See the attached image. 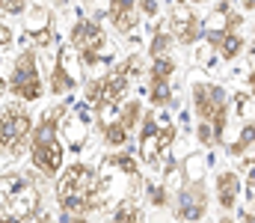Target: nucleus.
<instances>
[{"label":"nucleus","mask_w":255,"mask_h":223,"mask_svg":"<svg viewBox=\"0 0 255 223\" xmlns=\"http://www.w3.org/2000/svg\"><path fill=\"white\" fill-rule=\"evenodd\" d=\"M238 223H255V212H241Z\"/></svg>","instance_id":"27"},{"label":"nucleus","mask_w":255,"mask_h":223,"mask_svg":"<svg viewBox=\"0 0 255 223\" xmlns=\"http://www.w3.org/2000/svg\"><path fill=\"white\" fill-rule=\"evenodd\" d=\"M178 72V60L175 51H160V54H148V83H172V77Z\"/></svg>","instance_id":"15"},{"label":"nucleus","mask_w":255,"mask_h":223,"mask_svg":"<svg viewBox=\"0 0 255 223\" xmlns=\"http://www.w3.org/2000/svg\"><path fill=\"white\" fill-rule=\"evenodd\" d=\"M142 113H145V107H142V101H128V104H122L119 110H116V122L125 128L128 134L133 131V128H139V122H142Z\"/></svg>","instance_id":"20"},{"label":"nucleus","mask_w":255,"mask_h":223,"mask_svg":"<svg viewBox=\"0 0 255 223\" xmlns=\"http://www.w3.org/2000/svg\"><path fill=\"white\" fill-rule=\"evenodd\" d=\"M107 223H145V215H142V209H139V203H136L133 197H125V200L113 209V215H110Z\"/></svg>","instance_id":"19"},{"label":"nucleus","mask_w":255,"mask_h":223,"mask_svg":"<svg viewBox=\"0 0 255 223\" xmlns=\"http://www.w3.org/2000/svg\"><path fill=\"white\" fill-rule=\"evenodd\" d=\"M27 27H30V33L36 36V33H42V30H51V9H45V6H39V3H33L27 12Z\"/></svg>","instance_id":"21"},{"label":"nucleus","mask_w":255,"mask_h":223,"mask_svg":"<svg viewBox=\"0 0 255 223\" xmlns=\"http://www.w3.org/2000/svg\"><path fill=\"white\" fill-rule=\"evenodd\" d=\"M178 137V128L172 119H157L154 110H145L142 113V122H139V164L157 170V173H166L172 170V143Z\"/></svg>","instance_id":"5"},{"label":"nucleus","mask_w":255,"mask_h":223,"mask_svg":"<svg viewBox=\"0 0 255 223\" xmlns=\"http://www.w3.org/2000/svg\"><path fill=\"white\" fill-rule=\"evenodd\" d=\"M247 60H250V72H247V86H250V95L255 98V42H253V48H247Z\"/></svg>","instance_id":"24"},{"label":"nucleus","mask_w":255,"mask_h":223,"mask_svg":"<svg viewBox=\"0 0 255 223\" xmlns=\"http://www.w3.org/2000/svg\"><path fill=\"white\" fill-rule=\"evenodd\" d=\"M145 72L148 69H145L142 57L130 54L125 60H119L116 66H110L104 74H98V77L83 83V104L89 107V113L95 119H104V113H116L122 107V98H125L128 86L136 77H142Z\"/></svg>","instance_id":"2"},{"label":"nucleus","mask_w":255,"mask_h":223,"mask_svg":"<svg viewBox=\"0 0 255 223\" xmlns=\"http://www.w3.org/2000/svg\"><path fill=\"white\" fill-rule=\"evenodd\" d=\"M166 30L172 33L175 45L193 48L202 39V18H199V12L193 6H187V3H172L169 6V15H166Z\"/></svg>","instance_id":"11"},{"label":"nucleus","mask_w":255,"mask_h":223,"mask_svg":"<svg viewBox=\"0 0 255 223\" xmlns=\"http://www.w3.org/2000/svg\"><path fill=\"white\" fill-rule=\"evenodd\" d=\"M0 3H3V0H0Z\"/></svg>","instance_id":"31"},{"label":"nucleus","mask_w":255,"mask_h":223,"mask_svg":"<svg viewBox=\"0 0 255 223\" xmlns=\"http://www.w3.org/2000/svg\"><path fill=\"white\" fill-rule=\"evenodd\" d=\"M190 101L196 113V125H208L217 137V143H226V128H229V110L232 98L226 86L208 80V77H193L190 80Z\"/></svg>","instance_id":"4"},{"label":"nucleus","mask_w":255,"mask_h":223,"mask_svg":"<svg viewBox=\"0 0 255 223\" xmlns=\"http://www.w3.org/2000/svg\"><path fill=\"white\" fill-rule=\"evenodd\" d=\"M45 89H48V83H45V74L39 66V54L33 45H27L15 57L12 69L6 74V92L21 104H33V101H42Z\"/></svg>","instance_id":"8"},{"label":"nucleus","mask_w":255,"mask_h":223,"mask_svg":"<svg viewBox=\"0 0 255 223\" xmlns=\"http://www.w3.org/2000/svg\"><path fill=\"white\" fill-rule=\"evenodd\" d=\"M172 3H187V6H202V3H208V0H172Z\"/></svg>","instance_id":"28"},{"label":"nucleus","mask_w":255,"mask_h":223,"mask_svg":"<svg viewBox=\"0 0 255 223\" xmlns=\"http://www.w3.org/2000/svg\"><path fill=\"white\" fill-rule=\"evenodd\" d=\"M98 134H101V143L107 149H125L130 134L116 122V119H98Z\"/></svg>","instance_id":"17"},{"label":"nucleus","mask_w":255,"mask_h":223,"mask_svg":"<svg viewBox=\"0 0 255 223\" xmlns=\"http://www.w3.org/2000/svg\"><path fill=\"white\" fill-rule=\"evenodd\" d=\"M241 3V12L244 15H255V0H238Z\"/></svg>","instance_id":"26"},{"label":"nucleus","mask_w":255,"mask_h":223,"mask_svg":"<svg viewBox=\"0 0 255 223\" xmlns=\"http://www.w3.org/2000/svg\"><path fill=\"white\" fill-rule=\"evenodd\" d=\"M86 223H89V221H86Z\"/></svg>","instance_id":"32"},{"label":"nucleus","mask_w":255,"mask_h":223,"mask_svg":"<svg viewBox=\"0 0 255 223\" xmlns=\"http://www.w3.org/2000/svg\"><path fill=\"white\" fill-rule=\"evenodd\" d=\"M244 194V179L238 170H220L214 176V200L220 206V212H235Z\"/></svg>","instance_id":"12"},{"label":"nucleus","mask_w":255,"mask_h":223,"mask_svg":"<svg viewBox=\"0 0 255 223\" xmlns=\"http://www.w3.org/2000/svg\"><path fill=\"white\" fill-rule=\"evenodd\" d=\"M241 179H244V185H247V197L250 200H255V155H250V158H244L241 161Z\"/></svg>","instance_id":"23"},{"label":"nucleus","mask_w":255,"mask_h":223,"mask_svg":"<svg viewBox=\"0 0 255 223\" xmlns=\"http://www.w3.org/2000/svg\"><path fill=\"white\" fill-rule=\"evenodd\" d=\"M74 89H77V77H74V72H68L65 51H60L57 60H54V66H51V74H48V92L54 98H63V95L74 92Z\"/></svg>","instance_id":"14"},{"label":"nucleus","mask_w":255,"mask_h":223,"mask_svg":"<svg viewBox=\"0 0 255 223\" xmlns=\"http://www.w3.org/2000/svg\"><path fill=\"white\" fill-rule=\"evenodd\" d=\"M101 167H116V170H119V176L130 179L133 185H139V182H142L139 158H133L130 152H110V155L104 158V164H101Z\"/></svg>","instance_id":"16"},{"label":"nucleus","mask_w":255,"mask_h":223,"mask_svg":"<svg viewBox=\"0 0 255 223\" xmlns=\"http://www.w3.org/2000/svg\"><path fill=\"white\" fill-rule=\"evenodd\" d=\"M208 206L211 194L205 188V179H184L172 194V215L178 223H199L208 215Z\"/></svg>","instance_id":"10"},{"label":"nucleus","mask_w":255,"mask_h":223,"mask_svg":"<svg viewBox=\"0 0 255 223\" xmlns=\"http://www.w3.org/2000/svg\"><path fill=\"white\" fill-rule=\"evenodd\" d=\"M107 203V176L83 161H74L63 167V173L57 176V206L60 212L71 215H83L89 218L92 212L104 209Z\"/></svg>","instance_id":"1"},{"label":"nucleus","mask_w":255,"mask_h":223,"mask_svg":"<svg viewBox=\"0 0 255 223\" xmlns=\"http://www.w3.org/2000/svg\"><path fill=\"white\" fill-rule=\"evenodd\" d=\"M136 6H139V15H148V18H157V12H160L157 0H136Z\"/></svg>","instance_id":"25"},{"label":"nucleus","mask_w":255,"mask_h":223,"mask_svg":"<svg viewBox=\"0 0 255 223\" xmlns=\"http://www.w3.org/2000/svg\"><path fill=\"white\" fill-rule=\"evenodd\" d=\"M33 128H36V119L21 101L3 104L0 107V161L24 158L30 152Z\"/></svg>","instance_id":"7"},{"label":"nucleus","mask_w":255,"mask_h":223,"mask_svg":"<svg viewBox=\"0 0 255 223\" xmlns=\"http://www.w3.org/2000/svg\"><path fill=\"white\" fill-rule=\"evenodd\" d=\"M68 48L74 51L77 63L92 69L104 60L107 51V30L98 18H77L68 30Z\"/></svg>","instance_id":"9"},{"label":"nucleus","mask_w":255,"mask_h":223,"mask_svg":"<svg viewBox=\"0 0 255 223\" xmlns=\"http://www.w3.org/2000/svg\"><path fill=\"white\" fill-rule=\"evenodd\" d=\"M139 6H136V0H107V21H110V27L116 30V33H133L136 27H139Z\"/></svg>","instance_id":"13"},{"label":"nucleus","mask_w":255,"mask_h":223,"mask_svg":"<svg viewBox=\"0 0 255 223\" xmlns=\"http://www.w3.org/2000/svg\"><path fill=\"white\" fill-rule=\"evenodd\" d=\"M250 149H255V119L244 122V125H241V134H238L232 143H226V152H229L232 158H244Z\"/></svg>","instance_id":"18"},{"label":"nucleus","mask_w":255,"mask_h":223,"mask_svg":"<svg viewBox=\"0 0 255 223\" xmlns=\"http://www.w3.org/2000/svg\"><path fill=\"white\" fill-rule=\"evenodd\" d=\"M3 95H6V77L0 74V98H3Z\"/></svg>","instance_id":"29"},{"label":"nucleus","mask_w":255,"mask_h":223,"mask_svg":"<svg viewBox=\"0 0 255 223\" xmlns=\"http://www.w3.org/2000/svg\"><path fill=\"white\" fill-rule=\"evenodd\" d=\"M217 223H238V221H232V218H226V215H220V221Z\"/></svg>","instance_id":"30"},{"label":"nucleus","mask_w":255,"mask_h":223,"mask_svg":"<svg viewBox=\"0 0 255 223\" xmlns=\"http://www.w3.org/2000/svg\"><path fill=\"white\" fill-rule=\"evenodd\" d=\"M145 200H148L154 209H166V206H172V194H169V188L160 185V182H148V185H145Z\"/></svg>","instance_id":"22"},{"label":"nucleus","mask_w":255,"mask_h":223,"mask_svg":"<svg viewBox=\"0 0 255 223\" xmlns=\"http://www.w3.org/2000/svg\"><path fill=\"white\" fill-rule=\"evenodd\" d=\"M68 104H57L51 110H45L36 119L33 128V140H30V164L36 173H42L45 179H57L65 167V140H63V116Z\"/></svg>","instance_id":"3"},{"label":"nucleus","mask_w":255,"mask_h":223,"mask_svg":"<svg viewBox=\"0 0 255 223\" xmlns=\"http://www.w3.org/2000/svg\"><path fill=\"white\" fill-rule=\"evenodd\" d=\"M27 176L9 173L0 179V223H30L42 212L39 191Z\"/></svg>","instance_id":"6"}]
</instances>
